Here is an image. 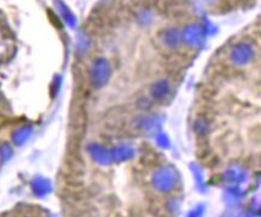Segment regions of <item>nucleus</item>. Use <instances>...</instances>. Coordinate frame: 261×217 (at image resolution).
I'll return each instance as SVG.
<instances>
[{"label":"nucleus","mask_w":261,"mask_h":217,"mask_svg":"<svg viewBox=\"0 0 261 217\" xmlns=\"http://www.w3.org/2000/svg\"><path fill=\"white\" fill-rule=\"evenodd\" d=\"M89 152L91 157L99 164H110L112 161L111 151L106 150L104 146L99 144H91L89 146Z\"/></svg>","instance_id":"nucleus-6"},{"label":"nucleus","mask_w":261,"mask_h":217,"mask_svg":"<svg viewBox=\"0 0 261 217\" xmlns=\"http://www.w3.org/2000/svg\"><path fill=\"white\" fill-rule=\"evenodd\" d=\"M112 160L114 161H126L130 160L131 157H133L134 150L133 147L130 146L127 144H121L118 145L114 150H111Z\"/></svg>","instance_id":"nucleus-8"},{"label":"nucleus","mask_w":261,"mask_h":217,"mask_svg":"<svg viewBox=\"0 0 261 217\" xmlns=\"http://www.w3.org/2000/svg\"><path fill=\"white\" fill-rule=\"evenodd\" d=\"M155 138H156V142L157 145H159L160 147L162 148H168L169 145H170V141H169V138L168 135L164 134L163 132H159L156 135H155Z\"/></svg>","instance_id":"nucleus-12"},{"label":"nucleus","mask_w":261,"mask_h":217,"mask_svg":"<svg viewBox=\"0 0 261 217\" xmlns=\"http://www.w3.org/2000/svg\"><path fill=\"white\" fill-rule=\"evenodd\" d=\"M176 182V173L170 168H163L155 175L154 183L156 189L160 191H168L173 187Z\"/></svg>","instance_id":"nucleus-4"},{"label":"nucleus","mask_w":261,"mask_h":217,"mask_svg":"<svg viewBox=\"0 0 261 217\" xmlns=\"http://www.w3.org/2000/svg\"><path fill=\"white\" fill-rule=\"evenodd\" d=\"M172 92V86L170 82L166 79H161L155 81V82L150 87V97L154 102L163 103L168 99Z\"/></svg>","instance_id":"nucleus-2"},{"label":"nucleus","mask_w":261,"mask_h":217,"mask_svg":"<svg viewBox=\"0 0 261 217\" xmlns=\"http://www.w3.org/2000/svg\"><path fill=\"white\" fill-rule=\"evenodd\" d=\"M111 76V67L109 61L103 58L96 59L90 68V81L95 88L99 89L109 82Z\"/></svg>","instance_id":"nucleus-1"},{"label":"nucleus","mask_w":261,"mask_h":217,"mask_svg":"<svg viewBox=\"0 0 261 217\" xmlns=\"http://www.w3.org/2000/svg\"><path fill=\"white\" fill-rule=\"evenodd\" d=\"M209 128H211V125H209V122L205 117H198L196 119L195 125H193V131L196 132V134L201 135V137L208 134Z\"/></svg>","instance_id":"nucleus-11"},{"label":"nucleus","mask_w":261,"mask_h":217,"mask_svg":"<svg viewBox=\"0 0 261 217\" xmlns=\"http://www.w3.org/2000/svg\"><path fill=\"white\" fill-rule=\"evenodd\" d=\"M137 127L145 133L156 135L157 133L161 132V128H162V118L157 115L144 116V117L138 118Z\"/></svg>","instance_id":"nucleus-5"},{"label":"nucleus","mask_w":261,"mask_h":217,"mask_svg":"<svg viewBox=\"0 0 261 217\" xmlns=\"http://www.w3.org/2000/svg\"><path fill=\"white\" fill-rule=\"evenodd\" d=\"M32 134H33V129H32V127H29V126H24V127L18 128L17 131L14 133V137L12 138H14L15 144L22 145L32 137Z\"/></svg>","instance_id":"nucleus-10"},{"label":"nucleus","mask_w":261,"mask_h":217,"mask_svg":"<svg viewBox=\"0 0 261 217\" xmlns=\"http://www.w3.org/2000/svg\"><path fill=\"white\" fill-rule=\"evenodd\" d=\"M253 52L251 48L246 44H237L231 48L230 51V60L235 66L242 67L246 66L251 59Z\"/></svg>","instance_id":"nucleus-3"},{"label":"nucleus","mask_w":261,"mask_h":217,"mask_svg":"<svg viewBox=\"0 0 261 217\" xmlns=\"http://www.w3.org/2000/svg\"><path fill=\"white\" fill-rule=\"evenodd\" d=\"M182 40H183V35L174 28L168 29V30L163 34L164 44L168 45L169 47H177L180 43H182Z\"/></svg>","instance_id":"nucleus-9"},{"label":"nucleus","mask_w":261,"mask_h":217,"mask_svg":"<svg viewBox=\"0 0 261 217\" xmlns=\"http://www.w3.org/2000/svg\"><path fill=\"white\" fill-rule=\"evenodd\" d=\"M183 40L193 47L198 46V45L202 43V30L197 27V25H189V27L184 30Z\"/></svg>","instance_id":"nucleus-7"}]
</instances>
